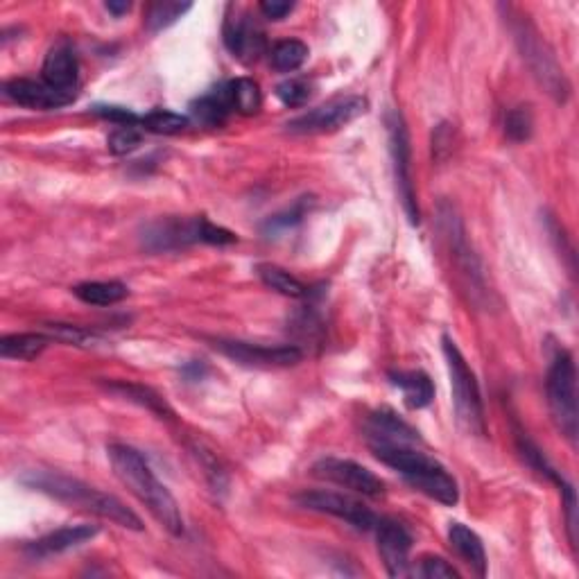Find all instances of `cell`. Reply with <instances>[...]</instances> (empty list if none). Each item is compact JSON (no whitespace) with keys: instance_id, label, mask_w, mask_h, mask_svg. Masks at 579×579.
Here are the masks:
<instances>
[{"instance_id":"cell-13","label":"cell","mask_w":579,"mask_h":579,"mask_svg":"<svg viewBox=\"0 0 579 579\" xmlns=\"http://www.w3.org/2000/svg\"><path fill=\"white\" fill-rule=\"evenodd\" d=\"M374 530L380 559H383L387 573H390V577H408L412 550L410 532L399 521H392V518H380Z\"/></svg>"},{"instance_id":"cell-24","label":"cell","mask_w":579,"mask_h":579,"mask_svg":"<svg viewBox=\"0 0 579 579\" xmlns=\"http://www.w3.org/2000/svg\"><path fill=\"white\" fill-rule=\"evenodd\" d=\"M107 387L111 392L125 396V399L143 405V408H148L154 414H159V417H172V410L168 408V403L163 401L157 392L150 390V387L125 383V380H120V383H109Z\"/></svg>"},{"instance_id":"cell-16","label":"cell","mask_w":579,"mask_h":579,"mask_svg":"<svg viewBox=\"0 0 579 579\" xmlns=\"http://www.w3.org/2000/svg\"><path fill=\"white\" fill-rule=\"evenodd\" d=\"M367 439L369 444H387V446H414L419 444V432L408 426L403 419L396 417L390 410L374 412L367 421Z\"/></svg>"},{"instance_id":"cell-15","label":"cell","mask_w":579,"mask_h":579,"mask_svg":"<svg viewBox=\"0 0 579 579\" xmlns=\"http://www.w3.org/2000/svg\"><path fill=\"white\" fill-rule=\"evenodd\" d=\"M98 532H100L98 525H68V527H62V530L46 534V537L30 543V546H25V552H28V557L32 559H46L53 555H62V552L80 548L82 543L98 537Z\"/></svg>"},{"instance_id":"cell-34","label":"cell","mask_w":579,"mask_h":579,"mask_svg":"<svg viewBox=\"0 0 579 579\" xmlns=\"http://www.w3.org/2000/svg\"><path fill=\"white\" fill-rule=\"evenodd\" d=\"M46 333L50 340H59L66 344H75V347H82L89 340H93V335L89 331H84L80 326H71V324H46Z\"/></svg>"},{"instance_id":"cell-1","label":"cell","mask_w":579,"mask_h":579,"mask_svg":"<svg viewBox=\"0 0 579 579\" xmlns=\"http://www.w3.org/2000/svg\"><path fill=\"white\" fill-rule=\"evenodd\" d=\"M107 455L116 478L123 482V487L129 489V494L141 500L170 534L179 537L184 532V518H181L179 503L170 494L168 487L159 482L150 464L145 462V457L127 444H111L107 448Z\"/></svg>"},{"instance_id":"cell-12","label":"cell","mask_w":579,"mask_h":579,"mask_svg":"<svg viewBox=\"0 0 579 579\" xmlns=\"http://www.w3.org/2000/svg\"><path fill=\"white\" fill-rule=\"evenodd\" d=\"M213 347L222 356H227L233 362L247 367H292L304 358V351L295 344H285V347H263V344H252L243 340H215Z\"/></svg>"},{"instance_id":"cell-22","label":"cell","mask_w":579,"mask_h":579,"mask_svg":"<svg viewBox=\"0 0 579 579\" xmlns=\"http://www.w3.org/2000/svg\"><path fill=\"white\" fill-rule=\"evenodd\" d=\"M73 295L89 306H114L129 295V290L120 281H89L75 285Z\"/></svg>"},{"instance_id":"cell-18","label":"cell","mask_w":579,"mask_h":579,"mask_svg":"<svg viewBox=\"0 0 579 579\" xmlns=\"http://www.w3.org/2000/svg\"><path fill=\"white\" fill-rule=\"evenodd\" d=\"M224 43L236 57L256 59L263 50V34L256 30V25L245 16H229L224 21Z\"/></svg>"},{"instance_id":"cell-3","label":"cell","mask_w":579,"mask_h":579,"mask_svg":"<svg viewBox=\"0 0 579 579\" xmlns=\"http://www.w3.org/2000/svg\"><path fill=\"white\" fill-rule=\"evenodd\" d=\"M376 460L399 471L410 485L426 494L437 503L453 507L460 500V489L451 473H448L435 457L417 451L412 446H387V444H369Z\"/></svg>"},{"instance_id":"cell-10","label":"cell","mask_w":579,"mask_h":579,"mask_svg":"<svg viewBox=\"0 0 579 579\" xmlns=\"http://www.w3.org/2000/svg\"><path fill=\"white\" fill-rule=\"evenodd\" d=\"M206 218H161L150 222L141 233L143 249L148 252H175V249L202 243Z\"/></svg>"},{"instance_id":"cell-20","label":"cell","mask_w":579,"mask_h":579,"mask_svg":"<svg viewBox=\"0 0 579 579\" xmlns=\"http://www.w3.org/2000/svg\"><path fill=\"white\" fill-rule=\"evenodd\" d=\"M233 111V98H231V84H220L218 89L202 95L200 100H195L190 105V114L195 120H200L204 125H222L227 116Z\"/></svg>"},{"instance_id":"cell-7","label":"cell","mask_w":579,"mask_h":579,"mask_svg":"<svg viewBox=\"0 0 579 579\" xmlns=\"http://www.w3.org/2000/svg\"><path fill=\"white\" fill-rule=\"evenodd\" d=\"M387 129H390V152L394 161V177L403 211L412 224H419V206L417 193H414L412 181V166H410V134L408 125L401 116V111H390L387 114Z\"/></svg>"},{"instance_id":"cell-37","label":"cell","mask_w":579,"mask_h":579,"mask_svg":"<svg viewBox=\"0 0 579 579\" xmlns=\"http://www.w3.org/2000/svg\"><path fill=\"white\" fill-rule=\"evenodd\" d=\"M258 10L263 12L265 19L270 21H281L288 16L292 10H295V3H288V0H263L261 5H258Z\"/></svg>"},{"instance_id":"cell-11","label":"cell","mask_w":579,"mask_h":579,"mask_svg":"<svg viewBox=\"0 0 579 579\" xmlns=\"http://www.w3.org/2000/svg\"><path fill=\"white\" fill-rule=\"evenodd\" d=\"M313 473L317 478L326 482H333L337 487L351 489L356 494L380 498L385 494L383 480L378 478L374 471H369L367 466H362L353 460H340V457H324L313 466Z\"/></svg>"},{"instance_id":"cell-26","label":"cell","mask_w":579,"mask_h":579,"mask_svg":"<svg viewBox=\"0 0 579 579\" xmlns=\"http://www.w3.org/2000/svg\"><path fill=\"white\" fill-rule=\"evenodd\" d=\"M270 59H272V66L279 73H295V71H299L301 66L306 64L308 46H306L304 41H299V39L279 41L272 48Z\"/></svg>"},{"instance_id":"cell-2","label":"cell","mask_w":579,"mask_h":579,"mask_svg":"<svg viewBox=\"0 0 579 579\" xmlns=\"http://www.w3.org/2000/svg\"><path fill=\"white\" fill-rule=\"evenodd\" d=\"M23 485H28L34 491H41L50 498L59 500V503L80 507L84 512H91L95 516L107 518V521L116 523L120 527H127V530H143L141 518H138L132 509H129L123 500H118L116 496L105 494V491L84 485L80 480L66 478V475L59 473H46V471H32L30 475H25Z\"/></svg>"},{"instance_id":"cell-17","label":"cell","mask_w":579,"mask_h":579,"mask_svg":"<svg viewBox=\"0 0 579 579\" xmlns=\"http://www.w3.org/2000/svg\"><path fill=\"white\" fill-rule=\"evenodd\" d=\"M77 57L71 43H57L48 50L46 59H43V82L55 86L59 91H77Z\"/></svg>"},{"instance_id":"cell-31","label":"cell","mask_w":579,"mask_h":579,"mask_svg":"<svg viewBox=\"0 0 579 579\" xmlns=\"http://www.w3.org/2000/svg\"><path fill=\"white\" fill-rule=\"evenodd\" d=\"M534 132V116L530 107H514L509 109V114L505 118V134L509 141L514 143H525L530 141V136Z\"/></svg>"},{"instance_id":"cell-33","label":"cell","mask_w":579,"mask_h":579,"mask_svg":"<svg viewBox=\"0 0 579 579\" xmlns=\"http://www.w3.org/2000/svg\"><path fill=\"white\" fill-rule=\"evenodd\" d=\"M310 84L306 80H285L276 86V98H279L285 107H304L310 100Z\"/></svg>"},{"instance_id":"cell-21","label":"cell","mask_w":579,"mask_h":579,"mask_svg":"<svg viewBox=\"0 0 579 579\" xmlns=\"http://www.w3.org/2000/svg\"><path fill=\"white\" fill-rule=\"evenodd\" d=\"M392 385L401 387L403 401L410 410H421L435 399V385L423 371H392Z\"/></svg>"},{"instance_id":"cell-32","label":"cell","mask_w":579,"mask_h":579,"mask_svg":"<svg viewBox=\"0 0 579 579\" xmlns=\"http://www.w3.org/2000/svg\"><path fill=\"white\" fill-rule=\"evenodd\" d=\"M141 143H143V132L138 129V125L116 127L107 138V148L111 154H116V157H125V154L134 152Z\"/></svg>"},{"instance_id":"cell-9","label":"cell","mask_w":579,"mask_h":579,"mask_svg":"<svg viewBox=\"0 0 579 579\" xmlns=\"http://www.w3.org/2000/svg\"><path fill=\"white\" fill-rule=\"evenodd\" d=\"M295 503L310 509V512L328 514L340 518V521H347L356 530H374L378 523L376 514L367 505H362L360 500L351 496L335 494V491H301L299 496H295Z\"/></svg>"},{"instance_id":"cell-4","label":"cell","mask_w":579,"mask_h":579,"mask_svg":"<svg viewBox=\"0 0 579 579\" xmlns=\"http://www.w3.org/2000/svg\"><path fill=\"white\" fill-rule=\"evenodd\" d=\"M546 392L552 419H555L561 435L577 446V369L568 351H559L552 358Z\"/></svg>"},{"instance_id":"cell-5","label":"cell","mask_w":579,"mask_h":579,"mask_svg":"<svg viewBox=\"0 0 579 579\" xmlns=\"http://www.w3.org/2000/svg\"><path fill=\"white\" fill-rule=\"evenodd\" d=\"M444 356L448 365V374H451V387H453V403L457 419L462 426L473 432V435H485V408H482V396L478 380L471 367L466 365L462 351L455 347L451 337H444Z\"/></svg>"},{"instance_id":"cell-14","label":"cell","mask_w":579,"mask_h":579,"mask_svg":"<svg viewBox=\"0 0 579 579\" xmlns=\"http://www.w3.org/2000/svg\"><path fill=\"white\" fill-rule=\"evenodd\" d=\"M3 93L12 102L21 107L30 109H59L71 105L77 98V91H59L55 86H50L46 82L37 80H12L3 86Z\"/></svg>"},{"instance_id":"cell-19","label":"cell","mask_w":579,"mask_h":579,"mask_svg":"<svg viewBox=\"0 0 579 579\" xmlns=\"http://www.w3.org/2000/svg\"><path fill=\"white\" fill-rule=\"evenodd\" d=\"M448 541H451V548L457 555L464 559V564L471 566L475 575H487V552L485 546H482V539L471 527L462 523H451V527H448Z\"/></svg>"},{"instance_id":"cell-38","label":"cell","mask_w":579,"mask_h":579,"mask_svg":"<svg viewBox=\"0 0 579 579\" xmlns=\"http://www.w3.org/2000/svg\"><path fill=\"white\" fill-rule=\"evenodd\" d=\"M105 7H107V12L116 14V16H123L132 10V3H129V0H109Z\"/></svg>"},{"instance_id":"cell-6","label":"cell","mask_w":579,"mask_h":579,"mask_svg":"<svg viewBox=\"0 0 579 579\" xmlns=\"http://www.w3.org/2000/svg\"><path fill=\"white\" fill-rule=\"evenodd\" d=\"M514 34L518 41V48H521L523 59L530 66V71L534 77L541 82V86H546V91L552 95V98L559 102H566L570 95V84L566 80L564 71L557 64L555 55L552 50L546 46V41L541 39V34L537 28L521 16L518 23L514 25Z\"/></svg>"},{"instance_id":"cell-23","label":"cell","mask_w":579,"mask_h":579,"mask_svg":"<svg viewBox=\"0 0 579 579\" xmlns=\"http://www.w3.org/2000/svg\"><path fill=\"white\" fill-rule=\"evenodd\" d=\"M50 337L41 333H16L0 340V356L10 360H34L48 347Z\"/></svg>"},{"instance_id":"cell-29","label":"cell","mask_w":579,"mask_h":579,"mask_svg":"<svg viewBox=\"0 0 579 579\" xmlns=\"http://www.w3.org/2000/svg\"><path fill=\"white\" fill-rule=\"evenodd\" d=\"M313 204H315L313 197H299L290 209L272 215V218L263 224V233L265 236H276V233H283L292 227H297V224L306 218L308 211L313 209Z\"/></svg>"},{"instance_id":"cell-28","label":"cell","mask_w":579,"mask_h":579,"mask_svg":"<svg viewBox=\"0 0 579 579\" xmlns=\"http://www.w3.org/2000/svg\"><path fill=\"white\" fill-rule=\"evenodd\" d=\"M190 3H177V0H159V3H152L148 7V14H145V25H148L150 32H159L170 28L172 23H177L181 16L190 12Z\"/></svg>"},{"instance_id":"cell-30","label":"cell","mask_w":579,"mask_h":579,"mask_svg":"<svg viewBox=\"0 0 579 579\" xmlns=\"http://www.w3.org/2000/svg\"><path fill=\"white\" fill-rule=\"evenodd\" d=\"M188 123L190 120L186 116L175 114V111L168 109H154L150 114L141 116V127L154 134H179L184 132Z\"/></svg>"},{"instance_id":"cell-8","label":"cell","mask_w":579,"mask_h":579,"mask_svg":"<svg viewBox=\"0 0 579 579\" xmlns=\"http://www.w3.org/2000/svg\"><path fill=\"white\" fill-rule=\"evenodd\" d=\"M367 100L360 95H347V98H335L326 105L317 107L308 114L290 120L288 129L295 134H317V132H333L344 125L353 123L367 111Z\"/></svg>"},{"instance_id":"cell-36","label":"cell","mask_w":579,"mask_h":579,"mask_svg":"<svg viewBox=\"0 0 579 579\" xmlns=\"http://www.w3.org/2000/svg\"><path fill=\"white\" fill-rule=\"evenodd\" d=\"M95 114L111 123L123 127V125H141V116H136L134 111H129L125 107H95Z\"/></svg>"},{"instance_id":"cell-27","label":"cell","mask_w":579,"mask_h":579,"mask_svg":"<svg viewBox=\"0 0 579 579\" xmlns=\"http://www.w3.org/2000/svg\"><path fill=\"white\" fill-rule=\"evenodd\" d=\"M231 84V98H233V111L243 116H254L263 105V95L258 84L249 77H238Z\"/></svg>"},{"instance_id":"cell-25","label":"cell","mask_w":579,"mask_h":579,"mask_svg":"<svg viewBox=\"0 0 579 579\" xmlns=\"http://www.w3.org/2000/svg\"><path fill=\"white\" fill-rule=\"evenodd\" d=\"M258 276H261V281L267 285V288L279 292V295L283 297L301 299L310 292L306 285L297 279V276H292L290 272H285L276 265H261L258 267Z\"/></svg>"},{"instance_id":"cell-35","label":"cell","mask_w":579,"mask_h":579,"mask_svg":"<svg viewBox=\"0 0 579 579\" xmlns=\"http://www.w3.org/2000/svg\"><path fill=\"white\" fill-rule=\"evenodd\" d=\"M417 575L428 577V579H457L460 577V573H457V570L442 557H423Z\"/></svg>"}]
</instances>
